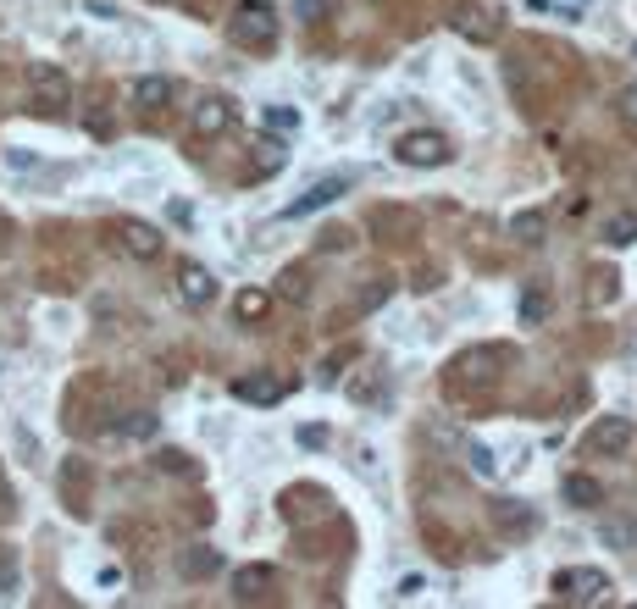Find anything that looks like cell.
<instances>
[{"mask_svg":"<svg viewBox=\"0 0 637 609\" xmlns=\"http://www.w3.org/2000/svg\"><path fill=\"white\" fill-rule=\"evenodd\" d=\"M599 543H604V549H615V554H632V549H637V526H632V521H615V515H604V521H599Z\"/></svg>","mask_w":637,"mask_h":609,"instance_id":"22","label":"cell"},{"mask_svg":"<svg viewBox=\"0 0 637 609\" xmlns=\"http://www.w3.org/2000/svg\"><path fill=\"white\" fill-rule=\"evenodd\" d=\"M277 28H283V17H277L272 0H239V12L228 17L233 45H244V50H272L277 45Z\"/></svg>","mask_w":637,"mask_h":609,"instance_id":"2","label":"cell"},{"mask_svg":"<svg viewBox=\"0 0 637 609\" xmlns=\"http://www.w3.org/2000/svg\"><path fill=\"white\" fill-rule=\"evenodd\" d=\"M156 432H161L156 410H128V416L117 421V438H128V443H145V438H156Z\"/></svg>","mask_w":637,"mask_h":609,"instance_id":"21","label":"cell"},{"mask_svg":"<svg viewBox=\"0 0 637 609\" xmlns=\"http://www.w3.org/2000/svg\"><path fill=\"white\" fill-rule=\"evenodd\" d=\"M217 571H222V554L205 549V543H194V549L178 554V576H183V582H205V576H217Z\"/></svg>","mask_w":637,"mask_h":609,"instance_id":"15","label":"cell"},{"mask_svg":"<svg viewBox=\"0 0 637 609\" xmlns=\"http://www.w3.org/2000/svg\"><path fill=\"white\" fill-rule=\"evenodd\" d=\"M178 299H183V305H194V311H205V305L217 299V272L200 266V261H183L178 266Z\"/></svg>","mask_w":637,"mask_h":609,"instance_id":"10","label":"cell"},{"mask_svg":"<svg viewBox=\"0 0 637 609\" xmlns=\"http://www.w3.org/2000/svg\"><path fill=\"white\" fill-rule=\"evenodd\" d=\"M394 161L405 172H438V167L455 161V139L438 133V128H410V133H399V139H394Z\"/></svg>","mask_w":637,"mask_h":609,"instance_id":"1","label":"cell"},{"mask_svg":"<svg viewBox=\"0 0 637 609\" xmlns=\"http://www.w3.org/2000/svg\"><path fill=\"white\" fill-rule=\"evenodd\" d=\"M615 111H621V122L637 133V84H626L621 95H615Z\"/></svg>","mask_w":637,"mask_h":609,"instance_id":"31","label":"cell"},{"mask_svg":"<svg viewBox=\"0 0 637 609\" xmlns=\"http://www.w3.org/2000/svg\"><path fill=\"white\" fill-rule=\"evenodd\" d=\"M233 117H239V111H233V100L228 95H205L200 106H194V133H200V139H222V133L233 128Z\"/></svg>","mask_w":637,"mask_h":609,"instance_id":"11","label":"cell"},{"mask_svg":"<svg viewBox=\"0 0 637 609\" xmlns=\"http://www.w3.org/2000/svg\"><path fill=\"white\" fill-rule=\"evenodd\" d=\"M233 316H239L244 327H250V322H266V316H272V294H266V288H244V294L233 299Z\"/></svg>","mask_w":637,"mask_h":609,"instance_id":"23","label":"cell"},{"mask_svg":"<svg viewBox=\"0 0 637 609\" xmlns=\"http://www.w3.org/2000/svg\"><path fill=\"white\" fill-rule=\"evenodd\" d=\"M499 366H505V349H493V344L466 349V355L455 360V383L460 388H493L499 383Z\"/></svg>","mask_w":637,"mask_h":609,"instance_id":"6","label":"cell"},{"mask_svg":"<svg viewBox=\"0 0 637 609\" xmlns=\"http://www.w3.org/2000/svg\"><path fill=\"white\" fill-rule=\"evenodd\" d=\"M388 299H394V277H372V283L361 288V299H355V311L372 316V311H383Z\"/></svg>","mask_w":637,"mask_h":609,"instance_id":"24","label":"cell"},{"mask_svg":"<svg viewBox=\"0 0 637 609\" xmlns=\"http://www.w3.org/2000/svg\"><path fill=\"white\" fill-rule=\"evenodd\" d=\"M255 167H261V172H277V167H283V150L266 139V144H261V161H255Z\"/></svg>","mask_w":637,"mask_h":609,"instance_id":"35","label":"cell"},{"mask_svg":"<svg viewBox=\"0 0 637 609\" xmlns=\"http://www.w3.org/2000/svg\"><path fill=\"white\" fill-rule=\"evenodd\" d=\"M0 598H17V565L0 554Z\"/></svg>","mask_w":637,"mask_h":609,"instance_id":"34","label":"cell"},{"mask_svg":"<svg viewBox=\"0 0 637 609\" xmlns=\"http://www.w3.org/2000/svg\"><path fill=\"white\" fill-rule=\"evenodd\" d=\"M349 399H355V405H372V399H377V371H366V377H349Z\"/></svg>","mask_w":637,"mask_h":609,"instance_id":"28","label":"cell"},{"mask_svg":"<svg viewBox=\"0 0 637 609\" xmlns=\"http://www.w3.org/2000/svg\"><path fill=\"white\" fill-rule=\"evenodd\" d=\"M493 521H499V532H516V538L538 532V510L521 504V499H499V504H493Z\"/></svg>","mask_w":637,"mask_h":609,"instance_id":"14","label":"cell"},{"mask_svg":"<svg viewBox=\"0 0 637 609\" xmlns=\"http://www.w3.org/2000/svg\"><path fill=\"white\" fill-rule=\"evenodd\" d=\"M449 23H455V34L471 39V45H493V39L505 34V6H499V0H460Z\"/></svg>","mask_w":637,"mask_h":609,"instance_id":"4","label":"cell"},{"mask_svg":"<svg viewBox=\"0 0 637 609\" xmlns=\"http://www.w3.org/2000/svg\"><path fill=\"white\" fill-rule=\"evenodd\" d=\"M615 299H621V277H615V272H593L588 305H615Z\"/></svg>","mask_w":637,"mask_h":609,"instance_id":"26","label":"cell"},{"mask_svg":"<svg viewBox=\"0 0 637 609\" xmlns=\"http://www.w3.org/2000/svg\"><path fill=\"white\" fill-rule=\"evenodd\" d=\"M6 167H12V172H34V167H39V156L17 144V150H6Z\"/></svg>","mask_w":637,"mask_h":609,"instance_id":"33","label":"cell"},{"mask_svg":"<svg viewBox=\"0 0 637 609\" xmlns=\"http://www.w3.org/2000/svg\"><path fill=\"white\" fill-rule=\"evenodd\" d=\"M421 593H427V576H416V571H410V576H399V587H394V598H399V604H416Z\"/></svg>","mask_w":637,"mask_h":609,"instance_id":"30","label":"cell"},{"mask_svg":"<svg viewBox=\"0 0 637 609\" xmlns=\"http://www.w3.org/2000/svg\"><path fill=\"white\" fill-rule=\"evenodd\" d=\"M349 194V178H322V183H311L305 194H294L289 205H283V222H300V216H311V211H327L333 200H344Z\"/></svg>","mask_w":637,"mask_h":609,"instance_id":"8","label":"cell"},{"mask_svg":"<svg viewBox=\"0 0 637 609\" xmlns=\"http://www.w3.org/2000/svg\"><path fill=\"white\" fill-rule=\"evenodd\" d=\"M233 399H244V405H261V410H272L277 399H283V383H277L272 371H250V377H239V383H233Z\"/></svg>","mask_w":637,"mask_h":609,"instance_id":"12","label":"cell"},{"mask_svg":"<svg viewBox=\"0 0 637 609\" xmlns=\"http://www.w3.org/2000/svg\"><path fill=\"white\" fill-rule=\"evenodd\" d=\"M549 593L560 598V604L588 609V604H604L615 587H610V576H604L599 565H565V571H554V576H549Z\"/></svg>","mask_w":637,"mask_h":609,"instance_id":"3","label":"cell"},{"mask_svg":"<svg viewBox=\"0 0 637 609\" xmlns=\"http://www.w3.org/2000/svg\"><path fill=\"white\" fill-rule=\"evenodd\" d=\"M560 499L577 504V510H599V504H604V488L588 477V471H571V477L560 482Z\"/></svg>","mask_w":637,"mask_h":609,"instance_id":"16","label":"cell"},{"mask_svg":"<svg viewBox=\"0 0 637 609\" xmlns=\"http://www.w3.org/2000/svg\"><path fill=\"white\" fill-rule=\"evenodd\" d=\"M604 244H610V250H632L637 244V211H610L604 216Z\"/></svg>","mask_w":637,"mask_h":609,"instance_id":"20","label":"cell"},{"mask_svg":"<svg viewBox=\"0 0 637 609\" xmlns=\"http://www.w3.org/2000/svg\"><path fill=\"white\" fill-rule=\"evenodd\" d=\"M510 239L527 244V250H538V244L549 239V216H543V211H516V216H510Z\"/></svg>","mask_w":637,"mask_h":609,"instance_id":"18","label":"cell"},{"mask_svg":"<svg viewBox=\"0 0 637 609\" xmlns=\"http://www.w3.org/2000/svg\"><path fill=\"white\" fill-rule=\"evenodd\" d=\"M521 322H527V327H538V322H543V299H538V294L521 299Z\"/></svg>","mask_w":637,"mask_h":609,"instance_id":"36","label":"cell"},{"mask_svg":"<svg viewBox=\"0 0 637 609\" xmlns=\"http://www.w3.org/2000/svg\"><path fill=\"white\" fill-rule=\"evenodd\" d=\"M261 122H266L272 133H300V128H305V111L289 106V100H266V106H261Z\"/></svg>","mask_w":637,"mask_h":609,"instance_id":"19","label":"cell"},{"mask_svg":"<svg viewBox=\"0 0 637 609\" xmlns=\"http://www.w3.org/2000/svg\"><path fill=\"white\" fill-rule=\"evenodd\" d=\"M277 587V571L272 565H244V571H233V593L250 604V598H266Z\"/></svg>","mask_w":637,"mask_h":609,"instance_id":"17","label":"cell"},{"mask_svg":"<svg viewBox=\"0 0 637 609\" xmlns=\"http://www.w3.org/2000/svg\"><path fill=\"white\" fill-rule=\"evenodd\" d=\"M588 443H593V454H626L637 443V427H632V416H599L593 421V432H588Z\"/></svg>","mask_w":637,"mask_h":609,"instance_id":"9","label":"cell"},{"mask_svg":"<svg viewBox=\"0 0 637 609\" xmlns=\"http://www.w3.org/2000/svg\"><path fill=\"white\" fill-rule=\"evenodd\" d=\"M128 100L139 111H161L172 100V78H167V72H145V78H133V84H128Z\"/></svg>","mask_w":637,"mask_h":609,"instance_id":"13","label":"cell"},{"mask_svg":"<svg viewBox=\"0 0 637 609\" xmlns=\"http://www.w3.org/2000/svg\"><path fill=\"white\" fill-rule=\"evenodd\" d=\"M95 582H100V587H122V571H117V565H100Z\"/></svg>","mask_w":637,"mask_h":609,"instance_id":"38","label":"cell"},{"mask_svg":"<svg viewBox=\"0 0 637 609\" xmlns=\"http://www.w3.org/2000/svg\"><path fill=\"white\" fill-rule=\"evenodd\" d=\"M466 466L477 471L482 482H493V477H499V460H493V449H488V443H466Z\"/></svg>","mask_w":637,"mask_h":609,"instance_id":"25","label":"cell"},{"mask_svg":"<svg viewBox=\"0 0 637 609\" xmlns=\"http://www.w3.org/2000/svg\"><path fill=\"white\" fill-rule=\"evenodd\" d=\"M117 244H122V255H133V261H161L167 233L150 227V222H139V216H122V222H117Z\"/></svg>","mask_w":637,"mask_h":609,"instance_id":"7","label":"cell"},{"mask_svg":"<svg viewBox=\"0 0 637 609\" xmlns=\"http://www.w3.org/2000/svg\"><path fill=\"white\" fill-rule=\"evenodd\" d=\"M294 17H300V23H322V17H327V0H294Z\"/></svg>","mask_w":637,"mask_h":609,"instance_id":"32","label":"cell"},{"mask_svg":"<svg viewBox=\"0 0 637 609\" xmlns=\"http://www.w3.org/2000/svg\"><path fill=\"white\" fill-rule=\"evenodd\" d=\"M28 95L39 111H61L73 100V78L56 67V61H28Z\"/></svg>","mask_w":637,"mask_h":609,"instance_id":"5","label":"cell"},{"mask_svg":"<svg viewBox=\"0 0 637 609\" xmlns=\"http://www.w3.org/2000/svg\"><path fill=\"white\" fill-rule=\"evenodd\" d=\"M349 244H355V233H349V227H327V233H322V239H316V250H327V255H344L349 250Z\"/></svg>","mask_w":637,"mask_h":609,"instance_id":"29","label":"cell"},{"mask_svg":"<svg viewBox=\"0 0 637 609\" xmlns=\"http://www.w3.org/2000/svg\"><path fill=\"white\" fill-rule=\"evenodd\" d=\"M283 294H289V299H305L311 288H305V277H300V272H289V277H283Z\"/></svg>","mask_w":637,"mask_h":609,"instance_id":"37","label":"cell"},{"mask_svg":"<svg viewBox=\"0 0 637 609\" xmlns=\"http://www.w3.org/2000/svg\"><path fill=\"white\" fill-rule=\"evenodd\" d=\"M156 466H161V471H172V477H189L194 460H189L183 449H161V454H156Z\"/></svg>","mask_w":637,"mask_h":609,"instance_id":"27","label":"cell"}]
</instances>
